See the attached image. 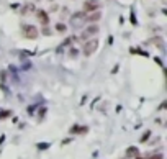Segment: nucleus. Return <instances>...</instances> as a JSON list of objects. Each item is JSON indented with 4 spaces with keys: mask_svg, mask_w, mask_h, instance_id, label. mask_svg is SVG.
Wrapping results in <instances>:
<instances>
[{
    "mask_svg": "<svg viewBox=\"0 0 167 159\" xmlns=\"http://www.w3.org/2000/svg\"><path fill=\"white\" fill-rule=\"evenodd\" d=\"M56 30H57L59 33H66L67 31V26H66L64 23H57V25H56Z\"/></svg>",
    "mask_w": 167,
    "mask_h": 159,
    "instance_id": "10",
    "label": "nucleus"
},
{
    "mask_svg": "<svg viewBox=\"0 0 167 159\" xmlns=\"http://www.w3.org/2000/svg\"><path fill=\"white\" fill-rule=\"evenodd\" d=\"M43 34H44V36H49V34H51V30L48 28V26H44V28H43Z\"/></svg>",
    "mask_w": 167,
    "mask_h": 159,
    "instance_id": "11",
    "label": "nucleus"
},
{
    "mask_svg": "<svg viewBox=\"0 0 167 159\" xmlns=\"http://www.w3.org/2000/svg\"><path fill=\"white\" fill-rule=\"evenodd\" d=\"M67 12H69V10L64 7V8H62V13H61V18H66V15H67Z\"/></svg>",
    "mask_w": 167,
    "mask_h": 159,
    "instance_id": "13",
    "label": "nucleus"
},
{
    "mask_svg": "<svg viewBox=\"0 0 167 159\" xmlns=\"http://www.w3.org/2000/svg\"><path fill=\"white\" fill-rule=\"evenodd\" d=\"M48 2H54V0H48Z\"/></svg>",
    "mask_w": 167,
    "mask_h": 159,
    "instance_id": "15",
    "label": "nucleus"
},
{
    "mask_svg": "<svg viewBox=\"0 0 167 159\" xmlns=\"http://www.w3.org/2000/svg\"><path fill=\"white\" fill-rule=\"evenodd\" d=\"M31 12H34V5H33V3H28V5H25L22 8V13H23V15H28V13H31Z\"/></svg>",
    "mask_w": 167,
    "mask_h": 159,
    "instance_id": "9",
    "label": "nucleus"
},
{
    "mask_svg": "<svg viewBox=\"0 0 167 159\" xmlns=\"http://www.w3.org/2000/svg\"><path fill=\"white\" fill-rule=\"evenodd\" d=\"M71 56H77V49H71Z\"/></svg>",
    "mask_w": 167,
    "mask_h": 159,
    "instance_id": "14",
    "label": "nucleus"
},
{
    "mask_svg": "<svg viewBox=\"0 0 167 159\" xmlns=\"http://www.w3.org/2000/svg\"><path fill=\"white\" fill-rule=\"evenodd\" d=\"M148 159H162V154H159V153L157 154H152V156H149Z\"/></svg>",
    "mask_w": 167,
    "mask_h": 159,
    "instance_id": "12",
    "label": "nucleus"
},
{
    "mask_svg": "<svg viewBox=\"0 0 167 159\" xmlns=\"http://www.w3.org/2000/svg\"><path fill=\"white\" fill-rule=\"evenodd\" d=\"M97 48H98V40L97 38H90V40H87L85 43H84V54L85 56H92L93 53L97 51Z\"/></svg>",
    "mask_w": 167,
    "mask_h": 159,
    "instance_id": "1",
    "label": "nucleus"
},
{
    "mask_svg": "<svg viewBox=\"0 0 167 159\" xmlns=\"http://www.w3.org/2000/svg\"><path fill=\"white\" fill-rule=\"evenodd\" d=\"M97 33H98V26H97V25H89L85 28V31L82 33L81 38H82V40H89L90 36H93V34H97Z\"/></svg>",
    "mask_w": 167,
    "mask_h": 159,
    "instance_id": "6",
    "label": "nucleus"
},
{
    "mask_svg": "<svg viewBox=\"0 0 167 159\" xmlns=\"http://www.w3.org/2000/svg\"><path fill=\"white\" fill-rule=\"evenodd\" d=\"M102 18V13L97 10V12H92V13H89V15H85V22H90V23H95V22H98V20Z\"/></svg>",
    "mask_w": 167,
    "mask_h": 159,
    "instance_id": "7",
    "label": "nucleus"
},
{
    "mask_svg": "<svg viewBox=\"0 0 167 159\" xmlns=\"http://www.w3.org/2000/svg\"><path fill=\"white\" fill-rule=\"evenodd\" d=\"M36 18H38V22H40L41 25H44V26L49 23V15H48L46 10H41V8L36 10Z\"/></svg>",
    "mask_w": 167,
    "mask_h": 159,
    "instance_id": "5",
    "label": "nucleus"
},
{
    "mask_svg": "<svg viewBox=\"0 0 167 159\" xmlns=\"http://www.w3.org/2000/svg\"><path fill=\"white\" fill-rule=\"evenodd\" d=\"M98 8H100L98 0H85V2H84V10L82 12L85 13V15H89V13H92V12H97Z\"/></svg>",
    "mask_w": 167,
    "mask_h": 159,
    "instance_id": "4",
    "label": "nucleus"
},
{
    "mask_svg": "<svg viewBox=\"0 0 167 159\" xmlns=\"http://www.w3.org/2000/svg\"><path fill=\"white\" fill-rule=\"evenodd\" d=\"M22 33L23 36L26 38V40H36L40 31H38V28L34 25H23L22 26Z\"/></svg>",
    "mask_w": 167,
    "mask_h": 159,
    "instance_id": "2",
    "label": "nucleus"
},
{
    "mask_svg": "<svg viewBox=\"0 0 167 159\" xmlns=\"http://www.w3.org/2000/svg\"><path fill=\"white\" fill-rule=\"evenodd\" d=\"M138 154H139V151H138V148H134V146H131V148L126 149V156L128 158H136Z\"/></svg>",
    "mask_w": 167,
    "mask_h": 159,
    "instance_id": "8",
    "label": "nucleus"
},
{
    "mask_svg": "<svg viewBox=\"0 0 167 159\" xmlns=\"http://www.w3.org/2000/svg\"><path fill=\"white\" fill-rule=\"evenodd\" d=\"M82 25H85V13L75 12L74 15H71V26L72 28H81Z\"/></svg>",
    "mask_w": 167,
    "mask_h": 159,
    "instance_id": "3",
    "label": "nucleus"
}]
</instances>
